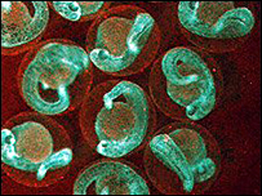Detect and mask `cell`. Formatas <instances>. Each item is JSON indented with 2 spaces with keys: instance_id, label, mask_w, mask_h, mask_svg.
<instances>
[{
  "instance_id": "obj_1",
  "label": "cell",
  "mask_w": 262,
  "mask_h": 196,
  "mask_svg": "<svg viewBox=\"0 0 262 196\" xmlns=\"http://www.w3.org/2000/svg\"><path fill=\"white\" fill-rule=\"evenodd\" d=\"M79 125L84 141L95 153L119 159L137 151L151 137L157 113L142 86L110 79L91 89L80 106Z\"/></svg>"
},
{
  "instance_id": "obj_2",
  "label": "cell",
  "mask_w": 262,
  "mask_h": 196,
  "mask_svg": "<svg viewBox=\"0 0 262 196\" xmlns=\"http://www.w3.org/2000/svg\"><path fill=\"white\" fill-rule=\"evenodd\" d=\"M143 167L162 193L198 195L219 180L222 155L208 129L195 123L173 121L146 141Z\"/></svg>"
},
{
  "instance_id": "obj_3",
  "label": "cell",
  "mask_w": 262,
  "mask_h": 196,
  "mask_svg": "<svg viewBox=\"0 0 262 196\" xmlns=\"http://www.w3.org/2000/svg\"><path fill=\"white\" fill-rule=\"evenodd\" d=\"M93 63L84 47L51 39L27 52L17 71V88L31 111L47 116L83 105L93 84Z\"/></svg>"
},
{
  "instance_id": "obj_4",
  "label": "cell",
  "mask_w": 262,
  "mask_h": 196,
  "mask_svg": "<svg viewBox=\"0 0 262 196\" xmlns=\"http://www.w3.org/2000/svg\"><path fill=\"white\" fill-rule=\"evenodd\" d=\"M2 165L18 185L49 187L74 168L75 147L68 130L52 116L25 111L2 128Z\"/></svg>"
},
{
  "instance_id": "obj_5",
  "label": "cell",
  "mask_w": 262,
  "mask_h": 196,
  "mask_svg": "<svg viewBox=\"0 0 262 196\" xmlns=\"http://www.w3.org/2000/svg\"><path fill=\"white\" fill-rule=\"evenodd\" d=\"M149 91L154 106L165 116L196 123L220 105L224 84L219 64L206 52L177 46L154 61Z\"/></svg>"
},
{
  "instance_id": "obj_6",
  "label": "cell",
  "mask_w": 262,
  "mask_h": 196,
  "mask_svg": "<svg viewBox=\"0 0 262 196\" xmlns=\"http://www.w3.org/2000/svg\"><path fill=\"white\" fill-rule=\"evenodd\" d=\"M162 30L155 17L137 6L110 7L91 25L85 49L93 66L114 78L135 75L157 59Z\"/></svg>"
},
{
  "instance_id": "obj_7",
  "label": "cell",
  "mask_w": 262,
  "mask_h": 196,
  "mask_svg": "<svg viewBox=\"0 0 262 196\" xmlns=\"http://www.w3.org/2000/svg\"><path fill=\"white\" fill-rule=\"evenodd\" d=\"M169 16L173 29L206 53L238 51L256 27L253 9L234 2H179Z\"/></svg>"
},
{
  "instance_id": "obj_8",
  "label": "cell",
  "mask_w": 262,
  "mask_h": 196,
  "mask_svg": "<svg viewBox=\"0 0 262 196\" xmlns=\"http://www.w3.org/2000/svg\"><path fill=\"white\" fill-rule=\"evenodd\" d=\"M51 21L47 2L2 3V53L13 57L33 49L44 36Z\"/></svg>"
},
{
  "instance_id": "obj_9",
  "label": "cell",
  "mask_w": 262,
  "mask_h": 196,
  "mask_svg": "<svg viewBox=\"0 0 262 196\" xmlns=\"http://www.w3.org/2000/svg\"><path fill=\"white\" fill-rule=\"evenodd\" d=\"M149 185L132 165L101 160L84 167L75 177L74 195H149Z\"/></svg>"
},
{
  "instance_id": "obj_10",
  "label": "cell",
  "mask_w": 262,
  "mask_h": 196,
  "mask_svg": "<svg viewBox=\"0 0 262 196\" xmlns=\"http://www.w3.org/2000/svg\"><path fill=\"white\" fill-rule=\"evenodd\" d=\"M51 9H53L57 14L68 21L73 22H83L88 19L97 18L102 12L108 9V3L103 2H85V3H79V2H52L49 3Z\"/></svg>"
}]
</instances>
